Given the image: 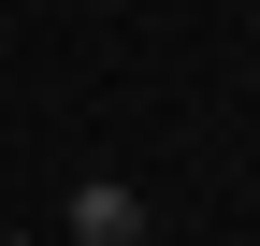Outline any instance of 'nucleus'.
Returning a JSON list of instances; mask_svg holds the SVG:
<instances>
[{"instance_id":"1","label":"nucleus","mask_w":260,"mask_h":246,"mask_svg":"<svg viewBox=\"0 0 260 246\" xmlns=\"http://www.w3.org/2000/svg\"><path fill=\"white\" fill-rule=\"evenodd\" d=\"M58 232L73 246H145V189H130V174H87V189L58 203Z\"/></svg>"},{"instance_id":"2","label":"nucleus","mask_w":260,"mask_h":246,"mask_svg":"<svg viewBox=\"0 0 260 246\" xmlns=\"http://www.w3.org/2000/svg\"><path fill=\"white\" fill-rule=\"evenodd\" d=\"M0 246H44V232H0Z\"/></svg>"}]
</instances>
